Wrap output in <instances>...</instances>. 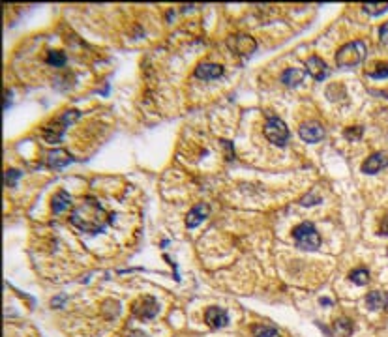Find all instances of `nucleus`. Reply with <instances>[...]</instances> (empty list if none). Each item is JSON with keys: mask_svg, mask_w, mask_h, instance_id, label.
I'll list each match as a JSON object with an SVG mask.
<instances>
[{"mask_svg": "<svg viewBox=\"0 0 388 337\" xmlns=\"http://www.w3.org/2000/svg\"><path fill=\"white\" fill-rule=\"evenodd\" d=\"M113 217H105V210L103 206L98 202L94 197H86L83 202L75 206L71 212L69 221L71 225L77 227L79 231L86 232V234H100L107 227V223L111 221Z\"/></svg>", "mask_w": 388, "mask_h": 337, "instance_id": "1", "label": "nucleus"}, {"mask_svg": "<svg viewBox=\"0 0 388 337\" xmlns=\"http://www.w3.org/2000/svg\"><path fill=\"white\" fill-rule=\"evenodd\" d=\"M366 43L364 42H349L343 47L338 49L336 53V64L340 68H356L358 64L364 62L366 58Z\"/></svg>", "mask_w": 388, "mask_h": 337, "instance_id": "2", "label": "nucleus"}, {"mask_svg": "<svg viewBox=\"0 0 388 337\" xmlns=\"http://www.w3.org/2000/svg\"><path fill=\"white\" fill-rule=\"evenodd\" d=\"M292 238L300 249L304 251H315V249L321 248V236L317 229H315L311 223H300L298 227H294L292 231Z\"/></svg>", "mask_w": 388, "mask_h": 337, "instance_id": "3", "label": "nucleus"}, {"mask_svg": "<svg viewBox=\"0 0 388 337\" xmlns=\"http://www.w3.org/2000/svg\"><path fill=\"white\" fill-rule=\"evenodd\" d=\"M75 118H79V111H66L60 118H54L53 122H49L47 126L43 127V137H45V141L51 142V144L60 142V139H62V135H64L66 132V127H68Z\"/></svg>", "mask_w": 388, "mask_h": 337, "instance_id": "4", "label": "nucleus"}, {"mask_svg": "<svg viewBox=\"0 0 388 337\" xmlns=\"http://www.w3.org/2000/svg\"><path fill=\"white\" fill-rule=\"evenodd\" d=\"M265 135L266 139L276 144V146H285L289 141V127L285 126V122L278 116H270L265 124Z\"/></svg>", "mask_w": 388, "mask_h": 337, "instance_id": "5", "label": "nucleus"}, {"mask_svg": "<svg viewBox=\"0 0 388 337\" xmlns=\"http://www.w3.org/2000/svg\"><path fill=\"white\" fill-rule=\"evenodd\" d=\"M227 47L236 57H250L257 47V42L248 34H234L227 38Z\"/></svg>", "mask_w": 388, "mask_h": 337, "instance_id": "6", "label": "nucleus"}, {"mask_svg": "<svg viewBox=\"0 0 388 337\" xmlns=\"http://www.w3.org/2000/svg\"><path fill=\"white\" fill-rule=\"evenodd\" d=\"M158 309H160L158 302L152 296H141L132 306V315L135 319H141V321H149V319H154L158 315Z\"/></svg>", "mask_w": 388, "mask_h": 337, "instance_id": "7", "label": "nucleus"}, {"mask_svg": "<svg viewBox=\"0 0 388 337\" xmlns=\"http://www.w3.org/2000/svg\"><path fill=\"white\" fill-rule=\"evenodd\" d=\"M298 135L304 142H319L324 137V127L321 126L319 122H302L298 127Z\"/></svg>", "mask_w": 388, "mask_h": 337, "instance_id": "8", "label": "nucleus"}, {"mask_svg": "<svg viewBox=\"0 0 388 337\" xmlns=\"http://www.w3.org/2000/svg\"><path fill=\"white\" fill-rule=\"evenodd\" d=\"M45 163H47L49 168H64L66 165L73 163V156L64 148H57V150H51L47 154Z\"/></svg>", "mask_w": 388, "mask_h": 337, "instance_id": "9", "label": "nucleus"}, {"mask_svg": "<svg viewBox=\"0 0 388 337\" xmlns=\"http://www.w3.org/2000/svg\"><path fill=\"white\" fill-rule=\"evenodd\" d=\"M205 322H207L208 328H212V330H219V328L227 326V322H229L227 311L221 309V307H208L207 313H205Z\"/></svg>", "mask_w": 388, "mask_h": 337, "instance_id": "10", "label": "nucleus"}, {"mask_svg": "<svg viewBox=\"0 0 388 337\" xmlns=\"http://www.w3.org/2000/svg\"><path fill=\"white\" fill-rule=\"evenodd\" d=\"M193 75H195L197 79H202V81L218 79V77L224 75V66H219V64H212V62H202L195 68Z\"/></svg>", "mask_w": 388, "mask_h": 337, "instance_id": "11", "label": "nucleus"}, {"mask_svg": "<svg viewBox=\"0 0 388 337\" xmlns=\"http://www.w3.org/2000/svg\"><path fill=\"white\" fill-rule=\"evenodd\" d=\"M208 214H210V208H208V204H205V202H199V204H195L192 210L188 212L186 227H188V229H195L197 225H201V223L207 219Z\"/></svg>", "mask_w": 388, "mask_h": 337, "instance_id": "12", "label": "nucleus"}, {"mask_svg": "<svg viewBox=\"0 0 388 337\" xmlns=\"http://www.w3.org/2000/svg\"><path fill=\"white\" fill-rule=\"evenodd\" d=\"M384 167H388V158L383 152H375V154H372L369 158H366V161L362 163V173L375 174Z\"/></svg>", "mask_w": 388, "mask_h": 337, "instance_id": "13", "label": "nucleus"}, {"mask_svg": "<svg viewBox=\"0 0 388 337\" xmlns=\"http://www.w3.org/2000/svg\"><path fill=\"white\" fill-rule=\"evenodd\" d=\"M306 68H308L309 75H311L315 81H324L326 75H328V66H326V64L323 62V58L317 57V54H313V57H309L308 60H306Z\"/></svg>", "mask_w": 388, "mask_h": 337, "instance_id": "14", "label": "nucleus"}, {"mask_svg": "<svg viewBox=\"0 0 388 337\" xmlns=\"http://www.w3.org/2000/svg\"><path fill=\"white\" fill-rule=\"evenodd\" d=\"M71 202H73V199H71V195H69L66 190H60L57 195L53 197V200H51V212H53L54 216H59V214H62L64 210H68L69 206H71Z\"/></svg>", "mask_w": 388, "mask_h": 337, "instance_id": "15", "label": "nucleus"}, {"mask_svg": "<svg viewBox=\"0 0 388 337\" xmlns=\"http://www.w3.org/2000/svg\"><path fill=\"white\" fill-rule=\"evenodd\" d=\"M366 306L372 311L384 309V307H388V294L383 290H373L366 296Z\"/></svg>", "mask_w": 388, "mask_h": 337, "instance_id": "16", "label": "nucleus"}, {"mask_svg": "<svg viewBox=\"0 0 388 337\" xmlns=\"http://www.w3.org/2000/svg\"><path fill=\"white\" fill-rule=\"evenodd\" d=\"M304 69L300 68H289L282 73V83L285 86H297L304 81Z\"/></svg>", "mask_w": 388, "mask_h": 337, "instance_id": "17", "label": "nucleus"}, {"mask_svg": "<svg viewBox=\"0 0 388 337\" xmlns=\"http://www.w3.org/2000/svg\"><path fill=\"white\" fill-rule=\"evenodd\" d=\"M334 332L340 337H349V335H353V332H355V326H353V322L349 321L347 316H343V319H336Z\"/></svg>", "mask_w": 388, "mask_h": 337, "instance_id": "18", "label": "nucleus"}, {"mask_svg": "<svg viewBox=\"0 0 388 337\" xmlns=\"http://www.w3.org/2000/svg\"><path fill=\"white\" fill-rule=\"evenodd\" d=\"M349 281L355 283V285H358V287H364V285L369 283V272H367L366 268L353 270L351 274H349Z\"/></svg>", "mask_w": 388, "mask_h": 337, "instance_id": "19", "label": "nucleus"}, {"mask_svg": "<svg viewBox=\"0 0 388 337\" xmlns=\"http://www.w3.org/2000/svg\"><path fill=\"white\" fill-rule=\"evenodd\" d=\"M66 53L64 51H49L47 58H45V62L49 64V66H53V68H62L66 64Z\"/></svg>", "mask_w": 388, "mask_h": 337, "instance_id": "20", "label": "nucleus"}, {"mask_svg": "<svg viewBox=\"0 0 388 337\" xmlns=\"http://www.w3.org/2000/svg\"><path fill=\"white\" fill-rule=\"evenodd\" d=\"M362 10L369 13V15H381V13L388 10V2H375V4L366 2V4H362Z\"/></svg>", "mask_w": 388, "mask_h": 337, "instance_id": "21", "label": "nucleus"}, {"mask_svg": "<svg viewBox=\"0 0 388 337\" xmlns=\"http://www.w3.org/2000/svg\"><path fill=\"white\" fill-rule=\"evenodd\" d=\"M253 337H282L274 326H253Z\"/></svg>", "mask_w": 388, "mask_h": 337, "instance_id": "22", "label": "nucleus"}, {"mask_svg": "<svg viewBox=\"0 0 388 337\" xmlns=\"http://www.w3.org/2000/svg\"><path fill=\"white\" fill-rule=\"evenodd\" d=\"M19 178H21V171H13V168H10V171L6 173V185L13 188V185H15V182Z\"/></svg>", "mask_w": 388, "mask_h": 337, "instance_id": "23", "label": "nucleus"}, {"mask_svg": "<svg viewBox=\"0 0 388 337\" xmlns=\"http://www.w3.org/2000/svg\"><path fill=\"white\" fill-rule=\"evenodd\" d=\"M345 137L349 139V141H356V139L362 137V127L360 126H351L345 129Z\"/></svg>", "mask_w": 388, "mask_h": 337, "instance_id": "24", "label": "nucleus"}, {"mask_svg": "<svg viewBox=\"0 0 388 337\" xmlns=\"http://www.w3.org/2000/svg\"><path fill=\"white\" fill-rule=\"evenodd\" d=\"M319 202H321V197L317 195V193H308L306 197H302V199H300V204H302V206L319 204Z\"/></svg>", "mask_w": 388, "mask_h": 337, "instance_id": "25", "label": "nucleus"}, {"mask_svg": "<svg viewBox=\"0 0 388 337\" xmlns=\"http://www.w3.org/2000/svg\"><path fill=\"white\" fill-rule=\"evenodd\" d=\"M369 77H373V79H383V77H388V66L386 64H379V69L369 71Z\"/></svg>", "mask_w": 388, "mask_h": 337, "instance_id": "26", "label": "nucleus"}, {"mask_svg": "<svg viewBox=\"0 0 388 337\" xmlns=\"http://www.w3.org/2000/svg\"><path fill=\"white\" fill-rule=\"evenodd\" d=\"M379 36H381V42L388 43V23H384L383 27L379 28Z\"/></svg>", "mask_w": 388, "mask_h": 337, "instance_id": "27", "label": "nucleus"}, {"mask_svg": "<svg viewBox=\"0 0 388 337\" xmlns=\"http://www.w3.org/2000/svg\"><path fill=\"white\" fill-rule=\"evenodd\" d=\"M379 234L381 236H388V217H384L381 225H379Z\"/></svg>", "mask_w": 388, "mask_h": 337, "instance_id": "28", "label": "nucleus"}, {"mask_svg": "<svg viewBox=\"0 0 388 337\" xmlns=\"http://www.w3.org/2000/svg\"><path fill=\"white\" fill-rule=\"evenodd\" d=\"M64 302H66V296H60V298H54V300L51 302V306H53V307H57V306H62V304H64Z\"/></svg>", "mask_w": 388, "mask_h": 337, "instance_id": "29", "label": "nucleus"}, {"mask_svg": "<svg viewBox=\"0 0 388 337\" xmlns=\"http://www.w3.org/2000/svg\"><path fill=\"white\" fill-rule=\"evenodd\" d=\"M130 337H149L144 332H141V330H135L133 333H130Z\"/></svg>", "mask_w": 388, "mask_h": 337, "instance_id": "30", "label": "nucleus"}, {"mask_svg": "<svg viewBox=\"0 0 388 337\" xmlns=\"http://www.w3.org/2000/svg\"><path fill=\"white\" fill-rule=\"evenodd\" d=\"M10 96H11V92H10V90H8V92H6V103H4V109H8V107H10Z\"/></svg>", "mask_w": 388, "mask_h": 337, "instance_id": "31", "label": "nucleus"}, {"mask_svg": "<svg viewBox=\"0 0 388 337\" xmlns=\"http://www.w3.org/2000/svg\"><path fill=\"white\" fill-rule=\"evenodd\" d=\"M321 304H323V306H332V300H328V298H321Z\"/></svg>", "mask_w": 388, "mask_h": 337, "instance_id": "32", "label": "nucleus"}]
</instances>
